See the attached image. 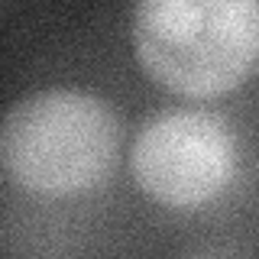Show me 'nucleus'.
<instances>
[{
	"label": "nucleus",
	"instance_id": "3",
	"mask_svg": "<svg viewBox=\"0 0 259 259\" xmlns=\"http://www.w3.org/2000/svg\"><path fill=\"white\" fill-rule=\"evenodd\" d=\"M130 175L156 204L198 210L230 188L237 175V136L214 110H162L136 130Z\"/></svg>",
	"mask_w": 259,
	"mask_h": 259
},
{
	"label": "nucleus",
	"instance_id": "2",
	"mask_svg": "<svg viewBox=\"0 0 259 259\" xmlns=\"http://www.w3.org/2000/svg\"><path fill=\"white\" fill-rule=\"evenodd\" d=\"M113 104L78 88H46L13 104L0 126V162L20 188L71 198L101 188L120 159Z\"/></svg>",
	"mask_w": 259,
	"mask_h": 259
},
{
	"label": "nucleus",
	"instance_id": "1",
	"mask_svg": "<svg viewBox=\"0 0 259 259\" xmlns=\"http://www.w3.org/2000/svg\"><path fill=\"white\" fill-rule=\"evenodd\" d=\"M136 65L178 97L237 91L259 62V0H133Z\"/></svg>",
	"mask_w": 259,
	"mask_h": 259
}]
</instances>
